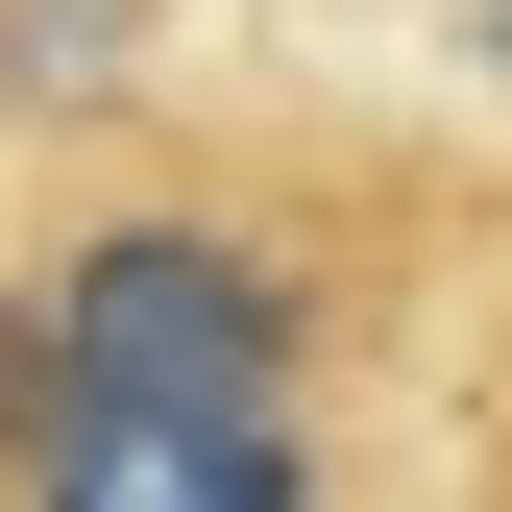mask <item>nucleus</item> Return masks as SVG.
Returning <instances> with one entry per match:
<instances>
[{"label": "nucleus", "instance_id": "f03ea898", "mask_svg": "<svg viewBox=\"0 0 512 512\" xmlns=\"http://www.w3.org/2000/svg\"><path fill=\"white\" fill-rule=\"evenodd\" d=\"M25 512H317L293 439H196V415H49L25 391Z\"/></svg>", "mask_w": 512, "mask_h": 512}, {"label": "nucleus", "instance_id": "f257e3e1", "mask_svg": "<svg viewBox=\"0 0 512 512\" xmlns=\"http://www.w3.org/2000/svg\"><path fill=\"white\" fill-rule=\"evenodd\" d=\"M0 342H49V415H196V439H269L293 391V269L244 220H98Z\"/></svg>", "mask_w": 512, "mask_h": 512}]
</instances>
